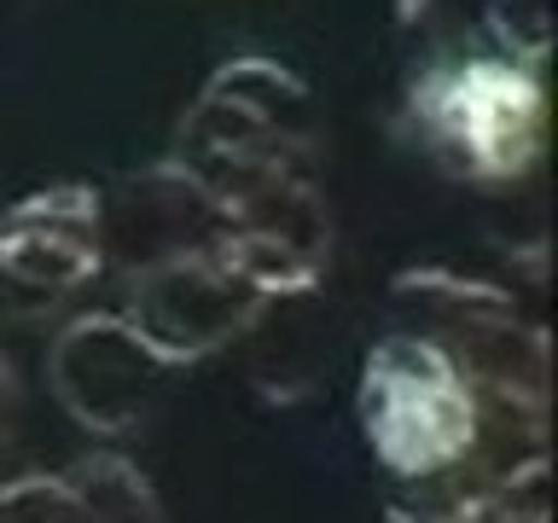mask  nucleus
<instances>
[{
	"label": "nucleus",
	"instance_id": "f257e3e1",
	"mask_svg": "<svg viewBox=\"0 0 558 523\" xmlns=\"http://www.w3.org/2000/svg\"><path fill=\"white\" fill-rule=\"evenodd\" d=\"M320 139H326V122H320V105H314V87L279 59L244 52V59H227L204 82V94L192 99V111L174 129V151L163 163L216 216V204H227L233 192L256 181L314 174Z\"/></svg>",
	"mask_w": 558,
	"mask_h": 523
},
{
	"label": "nucleus",
	"instance_id": "f03ea898",
	"mask_svg": "<svg viewBox=\"0 0 558 523\" xmlns=\"http://www.w3.org/2000/svg\"><path fill=\"white\" fill-rule=\"evenodd\" d=\"M390 308L401 331L436 343L483 396L488 442L500 430L547 436V384H553L547 331L523 320L512 291L448 268H408L390 285Z\"/></svg>",
	"mask_w": 558,
	"mask_h": 523
},
{
	"label": "nucleus",
	"instance_id": "7ed1b4c3",
	"mask_svg": "<svg viewBox=\"0 0 558 523\" xmlns=\"http://www.w3.org/2000/svg\"><path fill=\"white\" fill-rule=\"evenodd\" d=\"M401 134L465 186H512L547 146V82L506 52H460L418 70Z\"/></svg>",
	"mask_w": 558,
	"mask_h": 523
},
{
	"label": "nucleus",
	"instance_id": "20e7f679",
	"mask_svg": "<svg viewBox=\"0 0 558 523\" xmlns=\"http://www.w3.org/2000/svg\"><path fill=\"white\" fill-rule=\"evenodd\" d=\"M355 418L373 460L396 483H442L460 465L488 453V413L483 396L465 384L436 343L413 331H384L361 361Z\"/></svg>",
	"mask_w": 558,
	"mask_h": 523
},
{
	"label": "nucleus",
	"instance_id": "39448f33",
	"mask_svg": "<svg viewBox=\"0 0 558 523\" xmlns=\"http://www.w3.org/2000/svg\"><path fill=\"white\" fill-rule=\"evenodd\" d=\"M268 308H274L268 296L244 273L227 268L209 244H186V251L129 268L122 320L157 349L163 366H192V361H209L233 338H244Z\"/></svg>",
	"mask_w": 558,
	"mask_h": 523
},
{
	"label": "nucleus",
	"instance_id": "423d86ee",
	"mask_svg": "<svg viewBox=\"0 0 558 523\" xmlns=\"http://www.w3.org/2000/svg\"><path fill=\"white\" fill-rule=\"evenodd\" d=\"M209 251L233 273L279 303V296H303L320 285L331 262V209L314 174H274L233 192L209 216Z\"/></svg>",
	"mask_w": 558,
	"mask_h": 523
},
{
	"label": "nucleus",
	"instance_id": "0eeeda50",
	"mask_svg": "<svg viewBox=\"0 0 558 523\" xmlns=\"http://www.w3.org/2000/svg\"><path fill=\"white\" fill-rule=\"evenodd\" d=\"M174 366L157 361V349L117 314H76L47 343V390L52 401L94 436H129L157 408V390Z\"/></svg>",
	"mask_w": 558,
	"mask_h": 523
},
{
	"label": "nucleus",
	"instance_id": "6e6552de",
	"mask_svg": "<svg viewBox=\"0 0 558 523\" xmlns=\"http://www.w3.org/2000/svg\"><path fill=\"white\" fill-rule=\"evenodd\" d=\"M105 262H111L105 198L82 181L41 186L0 216V285L35 303H59L82 291L87 279L105 273Z\"/></svg>",
	"mask_w": 558,
	"mask_h": 523
},
{
	"label": "nucleus",
	"instance_id": "1a4fd4ad",
	"mask_svg": "<svg viewBox=\"0 0 558 523\" xmlns=\"http://www.w3.org/2000/svg\"><path fill=\"white\" fill-rule=\"evenodd\" d=\"M64 523H163V506L134 460L82 453L64 471Z\"/></svg>",
	"mask_w": 558,
	"mask_h": 523
},
{
	"label": "nucleus",
	"instance_id": "9d476101",
	"mask_svg": "<svg viewBox=\"0 0 558 523\" xmlns=\"http://www.w3.org/2000/svg\"><path fill=\"white\" fill-rule=\"evenodd\" d=\"M483 29L495 52L506 59L530 64V70H547V52H553V0H488L483 7Z\"/></svg>",
	"mask_w": 558,
	"mask_h": 523
},
{
	"label": "nucleus",
	"instance_id": "9b49d317",
	"mask_svg": "<svg viewBox=\"0 0 558 523\" xmlns=\"http://www.w3.org/2000/svg\"><path fill=\"white\" fill-rule=\"evenodd\" d=\"M0 523H64V477L0 483Z\"/></svg>",
	"mask_w": 558,
	"mask_h": 523
},
{
	"label": "nucleus",
	"instance_id": "f8f14e48",
	"mask_svg": "<svg viewBox=\"0 0 558 523\" xmlns=\"http://www.w3.org/2000/svg\"><path fill=\"white\" fill-rule=\"evenodd\" d=\"M12 418H17V378H12V366L0 361V442L12 436Z\"/></svg>",
	"mask_w": 558,
	"mask_h": 523
}]
</instances>
